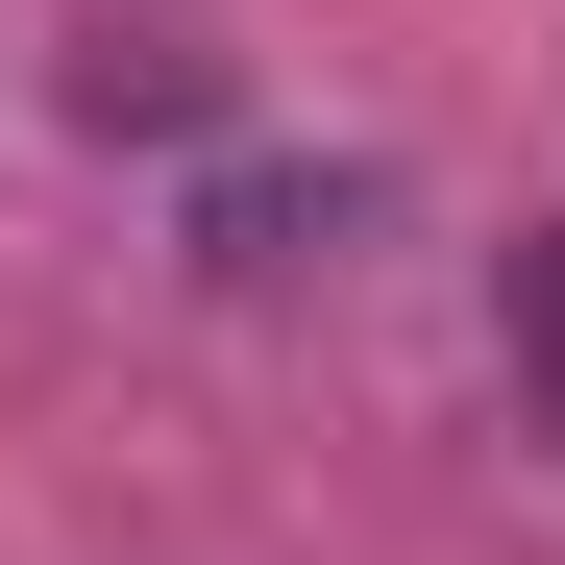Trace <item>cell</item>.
<instances>
[{
	"label": "cell",
	"instance_id": "obj_1",
	"mask_svg": "<svg viewBox=\"0 0 565 565\" xmlns=\"http://www.w3.org/2000/svg\"><path fill=\"white\" fill-rule=\"evenodd\" d=\"M516 394L565 418V246H516Z\"/></svg>",
	"mask_w": 565,
	"mask_h": 565
}]
</instances>
